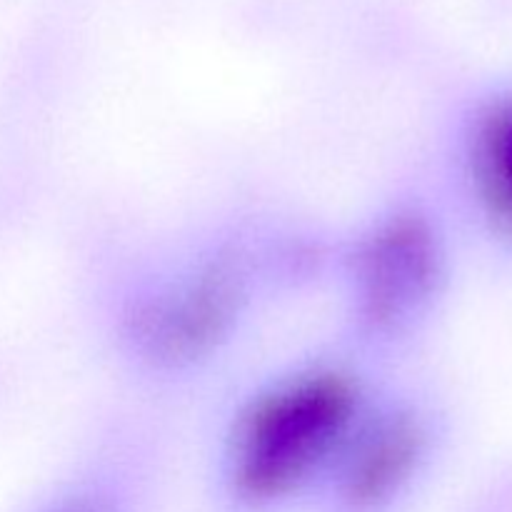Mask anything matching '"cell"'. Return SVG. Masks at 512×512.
I'll list each match as a JSON object with an SVG mask.
<instances>
[{
  "mask_svg": "<svg viewBox=\"0 0 512 512\" xmlns=\"http://www.w3.org/2000/svg\"><path fill=\"white\" fill-rule=\"evenodd\" d=\"M360 393L338 370L283 380L238 418L225 455V483L240 505L268 510L333 473L360 423Z\"/></svg>",
  "mask_w": 512,
  "mask_h": 512,
  "instance_id": "cell-1",
  "label": "cell"
},
{
  "mask_svg": "<svg viewBox=\"0 0 512 512\" xmlns=\"http://www.w3.org/2000/svg\"><path fill=\"white\" fill-rule=\"evenodd\" d=\"M50 512H113V510H110L105 503H100V500L78 498V500H68V503L58 505V508Z\"/></svg>",
  "mask_w": 512,
  "mask_h": 512,
  "instance_id": "cell-6",
  "label": "cell"
},
{
  "mask_svg": "<svg viewBox=\"0 0 512 512\" xmlns=\"http://www.w3.org/2000/svg\"><path fill=\"white\" fill-rule=\"evenodd\" d=\"M238 305V275L228 265H210L148 300L135 318V335L153 358L193 360L228 333Z\"/></svg>",
  "mask_w": 512,
  "mask_h": 512,
  "instance_id": "cell-5",
  "label": "cell"
},
{
  "mask_svg": "<svg viewBox=\"0 0 512 512\" xmlns=\"http://www.w3.org/2000/svg\"><path fill=\"white\" fill-rule=\"evenodd\" d=\"M363 418L330 473L333 495L345 512H383L425 468L433 430L418 410Z\"/></svg>",
  "mask_w": 512,
  "mask_h": 512,
  "instance_id": "cell-4",
  "label": "cell"
},
{
  "mask_svg": "<svg viewBox=\"0 0 512 512\" xmlns=\"http://www.w3.org/2000/svg\"><path fill=\"white\" fill-rule=\"evenodd\" d=\"M455 175L478 233L512 263V83L485 90L463 110Z\"/></svg>",
  "mask_w": 512,
  "mask_h": 512,
  "instance_id": "cell-3",
  "label": "cell"
},
{
  "mask_svg": "<svg viewBox=\"0 0 512 512\" xmlns=\"http://www.w3.org/2000/svg\"><path fill=\"white\" fill-rule=\"evenodd\" d=\"M448 280V245L423 213L393 215L360 240L353 255L358 313L370 328L413 323L440 298Z\"/></svg>",
  "mask_w": 512,
  "mask_h": 512,
  "instance_id": "cell-2",
  "label": "cell"
}]
</instances>
